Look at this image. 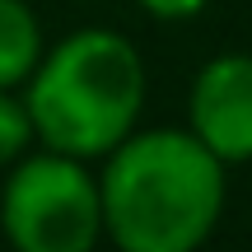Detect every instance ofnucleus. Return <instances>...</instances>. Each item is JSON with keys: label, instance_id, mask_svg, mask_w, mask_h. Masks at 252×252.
<instances>
[{"label": "nucleus", "instance_id": "obj_4", "mask_svg": "<svg viewBox=\"0 0 252 252\" xmlns=\"http://www.w3.org/2000/svg\"><path fill=\"white\" fill-rule=\"evenodd\" d=\"M187 131L220 163H252V56L220 52L187 89Z\"/></svg>", "mask_w": 252, "mask_h": 252}, {"label": "nucleus", "instance_id": "obj_5", "mask_svg": "<svg viewBox=\"0 0 252 252\" xmlns=\"http://www.w3.org/2000/svg\"><path fill=\"white\" fill-rule=\"evenodd\" d=\"M42 52L47 37L37 9L28 0H0V89H24Z\"/></svg>", "mask_w": 252, "mask_h": 252}, {"label": "nucleus", "instance_id": "obj_3", "mask_svg": "<svg viewBox=\"0 0 252 252\" xmlns=\"http://www.w3.org/2000/svg\"><path fill=\"white\" fill-rule=\"evenodd\" d=\"M0 178V243L19 252H89L103 238V196L89 159L37 145Z\"/></svg>", "mask_w": 252, "mask_h": 252}, {"label": "nucleus", "instance_id": "obj_6", "mask_svg": "<svg viewBox=\"0 0 252 252\" xmlns=\"http://www.w3.org/2000/svg\"><path fill=\"white\" fill-rule=\"evenodd\" d=\"M33 145H37V135H33V117L24 108V94L0 89V173L9 163H19Z\"/></svg>", "mask_w": 252, "mask_h": 252}, {"label": "nucleus", "instance_id": "obj_7", "mask_svg": "<svg viewBox=\"0 0 252 252\" xmlns=\"http://www.w3.org/2000/svg\"><path fill=\"white\" fill-rule=\"evenodd\" d=\"M140 14L159 19V24H182V19H196L210 0H131Z\"/></svg>", "mask_w": 252, "mask_h": 252}, {"label": "nucleus", "instance_id": "obj_1", "mask_svg": "<svg viewBox=\"0 0 252 252\" xmlns=\"http://www.w3.org/2000/svg\"><path fill=\"white\" fill-rule=\"evenodd\" d=\"M103 238L122 252H191L224 215V163L187 126H150L103 154Z\"/></svg>", "mask_w": 252, "mask_h": 252}, {"label": "nucleus", "instance_id": "obj_2", "mask_svg": "<svg viewBox=\"0 0 252 252\" xmlns=\"http://www.w3.org/2000/svg\"><path fill=\"white\" fill-rule=\"evenodd\" d=\"M145 89V61L131 37L112 28H80L47 47L19 94L37 145L94 163L140 126Z\"/></svg>", "mask_w": 252, "mask_h": 252}]
</instances>
